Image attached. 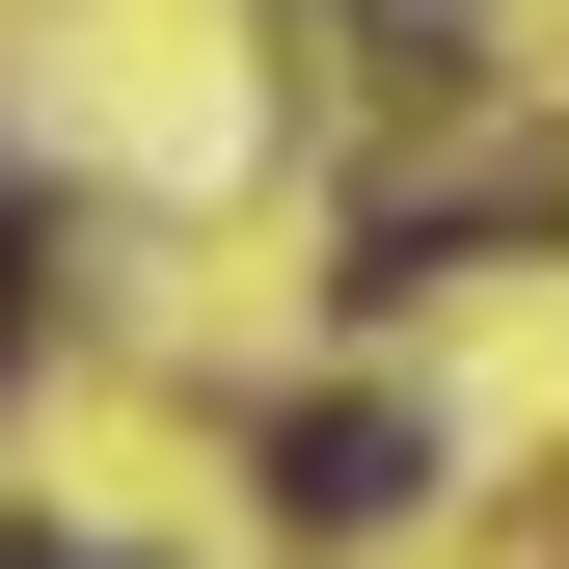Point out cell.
<instances>
[{
  "instance_id": "obj_1",
  "label": "cell",
  "mask_w": 569,
  "mask_h": 569,
  "mask_svg": "<svg viewBox=\"0 0 569 569\" xmlns=\"http://www.w3.org/2000/svg\"><path fill=\"white\" fill-rule=\"evenodd\" d=\"M271 516H326V542H380V516H435V435H407L380 380H326V407H271Z\"/></svg>"
},
{
  "instance_id": "obj_2",
  "label": "cell",
  "mask_w": 569,
  "mask_h": 569,
  "mask_svg": "<svg viewBox=\"0 0 569 569\" xmlns=\"http://www.w3.org/2000/svg\"><path fill=\"white\" fill-rule=\"evenodd\" d=\"M28 244H54V218H28V190H0V326H28Z\"/></svg>"
}]
</instances>
